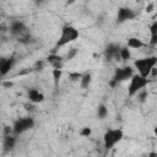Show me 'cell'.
<instances>
[{
	"label": "cell",
	"instance_id": "3",
	"mask_svg": "<svg viewBox=\"0 0 157 157\" xmlns=\"http://www.w3.org/2000/svg\"><path fill=\"white\" fill-rule=\"evenodd\" d=\"M124 139V131L120 128L108 129L103 134V147L105 151L112 150L117 144H119Z\"/></svg>",
	"mask_w": 157,
	"mask_h": 157
},
{
	"label": "cell",
	"instance_id": "6",
	"mask_svg": "<svg viewBox=\"0 0 157 157\" xmlns=\"http://www.w3.org/2000/svg\"><path fill=\"white\" fill-rule=\"evenodd\" d=\"M135 74V70L131 65H125V66H121V67H117L114 70V74H113V77L112 80L119 85L124 81H128L132 77V75Z\"/></svg>",
	"mask_w": 157,
	"mask_h": 157
},
{
	"label": "cell",
	"instance_id": "21",
	"mask_svg": "<svg viewBox=\"0 0 157 157\" xmlns=\"http://www.w3.org/2000/svg\"><path fill=\"white\" fill-rule=\"evenodd\" d=\"M77 53H78V49H77V48H71V49H69V52L66 53V56L64 58V60H65V61L72 60V59L77 55Z\"/></svg>",
	"mask_w": 157,
	"mask_h": 157
},
{
	"label": "cell",
	"instance_id": "16",
	"mask_svg": "<svg viewBox=\"0 0 157 157\" xmlns=\"http://www.w3.org/2000/svg\"><path fill=\"white\" fill-rule=\"evenodd\" d=\"M91 83H92V74L91 72L82 74V76L80 78V86H81V88L86 90V88H88L91 86Z\"/></svg>",
	"mask_w": 157,
	"mask_h": 157
},
{
	"label": "cell",
	"instance_id": "20",
	"mask_svg": "<svg viewBox=\"0 0 157 157\" xmlns=\"http://www.w3.org/2000/svg\"><path fill=\"white\" fill-rule=\"evenodd\" d=\"M78 135L81 137H90L92 135V128L91 126H83V128H81L80 131H78Z\"/></svg>",
	"mask_w": 157,
	"mask_h": 157
},
{
	"label": "cell",
	"instance_id": "7",
	"mask_svg": "<svg viewBox=\"0 0 157 157\" xmlns=\"http://www.w3.org/2000/svg\"><path fill=\"white\" fill-rule=\"evenodd\" d=\"M136 16H137V13L135 10H132L131 7H128V6H121L117 11V23L123 25L128 21L136 18Z\"/></svg>",
	"mask_w": 157,
	"mask_h": 157
},
{
	"label": "cell",
	"instance_id": "13",
	"mask_svg": "<svg viewBox=\"0 0 157 157\" xmlns=\"http://www.w3.org/2000/svg\"><path fill=\"white\" fill-rule=\"evenodd\" d=\"M16 142H17L16 135H6V136H4V140H2V152L4 153L11 152L15 148Z\"/></svg>",
	"mask_w": 157,
	"mask_h": 157
},
{
	"label": "cell",
	"instance_id": "14",
	"mask_svg": "<svg viewBox=\"0 0 157 157\" xmlns=\"http://www.w3.org/2000/svg\"><path fill=\"white\" fill-rule=\"evenodd\" d=\"M146 45L147 44L142 39H140L137 37H130V38H128L125 47H128L129 49H141V48H144Z\"/></svg>",
	"mask_w": 157,
	"mask_h": 157
},
{
	"label": "cell",
	"instance_id": "22",
	"mask_svg": "<svg viewBox=\"0 0 157 157\" xmlns=\"http://www.w3.org/2000/svg\"><path fill=\"white\" fill-rule=\"evenodd\" d=\"M81 76H82V72H78V71H70L69 72V78L71 80V81H80V78H81Z\"/></svg>",
	"mask_w": 157,
	"mask_h": 157
},
{
	"label": "cell",
	"instance_id": "23",
	"mask_svg": "<svg viewBox=\"0 0 157 157\" xmlns=\"http://www.w3.org/2000/svg\"><path fill=\"white\" fill-rule=\"evenodd\" d=\"M153 10H155V2H150V4H147V6L145 7V11H146L147 13H151Z\"/></svg>",
	"mask_w": 157,
	"mask_h": 157
},
{
	"label": "cell",
	"instance_id": "10",
	"mask_svg": "<svg viewBox=\"0 0 157 157\" xmlns=\"http://www.w3.org/2000/svg\"><path fill=\"white\" fill-rule=\"evenodd\" d=\"M119 50L120 45L117 43H109L104 49V58L107 60H113L119 58Z\"/></svg>",
	"mask_w": 157,
	"mask_h": 157
},
{
	"label": "cell",
	"instance_id": "8",
	"mask_svg": "<svg viewBox=\"0 0 157 157\" xmlns=\"http://www.w3.org/2000/svg\"><path fill=\"white\" fill-rule=\"evenodd\" d=\"M15 64V56H0V77H5L6 75H9Z\"/></svg>",
	"mask_w": 157,
	"mask_h": 157
},
{
	"label": "cell",
	"instance_id": "9",
	"mask_svg": "<svg viewBox=\"0 0 157 157\" xmlns=\"http://www.w3.org/2000/svg\"><path fill=\"white\" fill-rule=\"evenodd\" d=\"M9 31H10V33H11V36H13V37H16V38H20V37H22L23 34L28 33L26 25H25L22 21H20V20L12 21L11 25H10V27H9Z\"/></svg>",
	"mask_w": 157,
	"mask_h": 157
},
{
	"label": "cell",
	"instance_id": "24",
	"mask_svg": "<svg viewBox=\"0 0 157 157\" xmlns=\"http://www.w3.org/2000/svg\"><path fill=\"white\" fill-rule=\"evenodd\" d=\"M12 134H13V132H12V126H7V125H6V126L4 128V135L6 136V135H12Z\"/></svg>",
	"mask_w": 157,
	"mask_h": 157
},
{
	"label": "cell",
	"instance_id": "11",
	"mask_svg": "<svg viewBox=\"0 0 157 157\" xmlns=\"http://www.w3.org/2000/svg\"><path fill=\"white\" fill-rule=\"evenodd\" d=\"M27 98L31 103H34V104L43 103L45 101V96L43 94V92H40L39 90H37L34 87H32L27 91Z\"/></svg>",
	"mask_w": 157,
	"mask_h": 157
},
{
	"label": "cell",
	"instance_id": "17",
	"mask_svg": "<svg viewBox=\"0 0 157 157\" xmlns=\"http://www.w3.org/2000/svg\"><path fill=\"white\" fill-rule=\"evenodd\" d=\"M52 77H53V82H54V87L58 88L59 87V82L63 77V69H53L52 70Z\"/></svg>",
	"mask_w": 157,
	"mask_h": 157
},
{
	"label": "cell",
	"instance_id": "26",
	"mask_svg": "<svg viewBox=\"0 0 157 157\" xmlns=\"http://www.w3.org/2000/svg\"><path fill=\"white\" fill-rule=\"evenodd\" d=\"M108 85H109V86H110L112 88H114V87H117V86H118V85H117V83H115V82H114V81H113L112 78L109 80V82H108Z\"/></svg>",
	"mask_w": 157,
	"mask_h": 157
},
{
	"label": "cell",
	"instance_id": "15",
	"mask_svg": "<svg viewBox=\"0 0 157 157\" xmlns=\"http://www.w3.org/2000/svg\"><path fill=\"white\" fill-rule=\"evenodd\" d=\"M150 45L156 47L157 45V21H153L150 26Z\"/></svg>",
	"mask_w": 157,
	"mask_h": 157
},
{
	"label": "cell",
	"instance_id": "5",
	"mask_svg": "<svg viewBox=\"0 0 157 157\" xmlns=\"http://www.w3.org/2000/svg\"><path fill=\"white\" fill-rule=\"evenodd\" d=\"M36 125V120L32 117H21L16 119L12 124V132L13 135H22L26 131L33 129Z\"/></svg>",
	"mask_w": 157,
	"mask_h": 157
},
{
	"label": "cell",
	"instance_id": "25",
	"mask_svg": "<svg viewBox=\"0 0 157 157\" xmlns=\"http://www.w3.org/2000/svg\"><path fill=\"white\" fill-rule=\"evenodd\" d=\"M12 85H13V82H11V81H4V82H2V86H4L5 88L12 87Z\"/></svg>",
	"mask_w": 157,
	"mask_h": 157
},
{
	"label": "cell",
	"instance_id": "2",
	"mask_svg": "<svg viewBox=\"0 0 157 157\" xmlns=\"http://www.w3.org/2000/svg\"><path fill=\"white\" fill-rule=\"evenodd\" d=\"M78 37H80V32L76 27H74L72 25H69V23L64 25L60 29V36L55 43L54 52L58 50L59 48H63V47L75 42L76 39H78Z\"/></svg>",
	"mask_w": 157,
	"mask_h": 157
},
{
	"label": "cell",
	"instance_id": "12",
	"mask_svg": "<svg viewBox=\"0 0 157 157\" xmlns=\"http://www.w3.org/2000/svg\"><path fill=\"white\" fill-rule=\"evenodd\" d=\"M47 61L52 65L53 69H63V65L65 63L64 56H61V55H59L56 53H50L47 56Z\"/></svg>",
	"mask_w": 157,
	"mask_h": 157
},
{
	"label": "cell",
	"instance_id": "18",
	"mask_svg": "<svg viewBox=\"0 0 157 157\" xmlns=\"http://www.w3.org/2000/svg\"><path fill=\"white\" fill-rule=\"evenodd\" d=\"M119 59L123 61H128L129 59H131V50L128 47H120L119 50Z\"/></svg>",
	"mask_w": 157,
	"mask_h": 157
},
{
	"label": "cell",
	"instance_id": "19",
	"mask_svg": "<svg viewBox=\"0 0 157 157\" xmlns=\"http://www.w3.org/2000/svg\"><path fill=\"white\" fill-rule=\"evenodd\" d=\"M107 115H108V108H107V105L105 104H98V107H97V118L98 119H101V120H103V119H105L107 118Z\"/></svg>",
	"mask_w": 157,
	"mask_h": 157
},
{
	"label": "cell",
	"instance_id": "1",
	"mask_svg": "<svg viewBox=\"0 0 157 157\" xmlns=\"http://www.w3.org/2000/svg\"><path fill=\"white\" fill-rule=\"evenodd\" d=\"M156 65H157V56L150 55L146 58H140V59L134 60L132 67L134 70L137 71V75L148 78L151 74L156 70Z\"/></svg>",
	"mask_w": 157,
	"mask_h": 157
},
{
	"label": "cell",
	"instance_id": "27",
	"mask_svg": "<svg viewBox=\"0 0 157 157\" xmlns=\"http://www.w3.org/2000/svg\"><path fill=\"white\" fill-rule=\"evenodd\" d=\"M147 157H157V153L153 151V152H150L148 155H147Z\"/></svg>",
	"mask_w": 157,
	"mask_h": 157
},
{
	"label": "cell",
	"instance_id": "4",
	"mask_svg": "<svg viewBox=\"0 0 157 157\" xmlns=\"http://www.w3.org/2000/svg\"><path fill=\"white\" fill-rule=\"evenodd\" d=\"M150 83V78L142 77L137 74H134L132 77L129 80V85H128V97L132 98L134 96H136L140 91L145 90V87H147V85Z\"/></svg>",
	"mask_w": 157,
	"mask_h": 157
},
{
	"label": "cell",
	"instance_id": "28",
	"mask_svg": "<svg viewBox=\"0 0 157 157\" xmlns=\"http://www.w3.org/2000/svg\"><path fill=\"white\" fill-rule=\"evenodd\" d=\"M0 21H1V17H0ZM0 31H1V26H0Z\"/></svg>",
	"mask_w": 157,
	"mask_h": 157
}]
</instances>
